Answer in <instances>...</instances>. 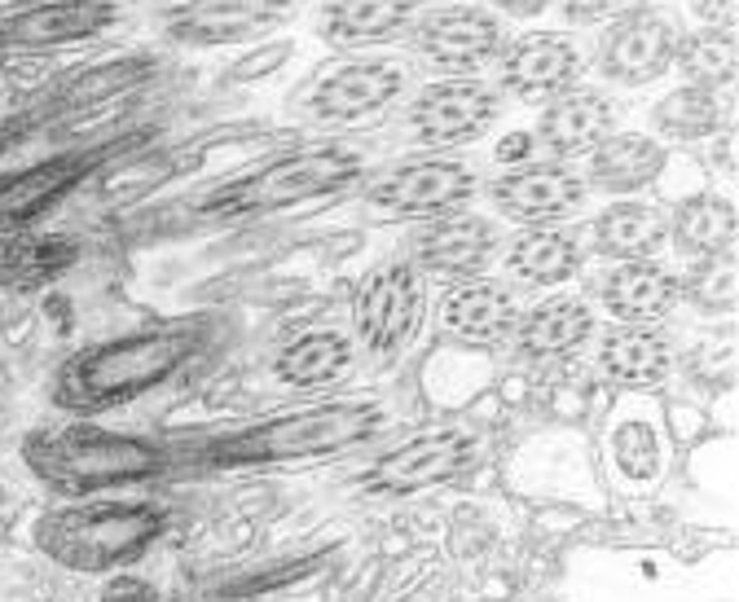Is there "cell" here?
Returning <instances> with one entry per match:
<instances>
[{
  "label": "cell",
  "instance_id": "cell-1",
  "mask_svg": "<svg viewBox=\"0 0 739 602\" xmlns=\"http://www.w3.org/2000/svg\"><path fill=\"white\" fill-rule=\"evenodd\" d=\"M387 422H392V409L379 396H327L299 409L269 414V418L172 440V457H176V475L322 462V457H340V453H353L379 440Z\"/></svg>",
  "mask_w": 739,
  "mask_h": 602
},
{
  "label": "cell",
  "instance_id": "cell-2",
  "mask_svg": "<svg viewBox=\"0 0 739 602\" xmlns=\"http://www.w3.org/2000/svg\"><path fill=\"white\" fill-rule=\"evenodd\" d=\"M217 334H221L217 312H189V317H168L146 330L88 343L58 366L49 396L71 418H97L124 409L146 392L163 388L168 379H176L185 366H194L217 343Z\"/></svg>",
  "mask_w": 739,
  "mask_h": 602
},
{
  "label": "cell",
  "instance_id": "cell-3",
  "mask_svg": "<svg viewBox=\"0 0 739 602\" xmlns=\"http://www.w3.org/2000/svg\"><path fill=\"white\" fill-rule=\"evenodd\" d=\"M23 466L40 479L53 497H106L176 475L172 440H150L133 431L97 427L93 418H75L66 427H40L23 440Z\"/></svg>",
  "mask_w": 739,
  "mask_h": 602
},
{
  "label": "cell",
  "instance_id": "cell-4",
  "mask_svg": "<svg viewBox=\"0 0 739 602\" xmlns=\"http://www.w3.org/2000/svg\"><path fill=\"white\" fill-rule=\"evenodd\" d=\"M370 172V155L353 142H312L299 150H286L278 159H264L221 185L198 194L189 207L202 220H251V216H273L291 211L299 202L335 198L361 185Z\"/></svg>",
  "mask_w": 739,
  "mask_h": 602
},
{
  "label": "cell",
  "instance_id": "cell-5",
  "mask_svg": "<svg viewBox=\"0 0 739 602\" xmlns=\"http://www.w3.org/2000/svg\"><path fill=\"white\" fill-rule=\"evenodd\" d=\"M172 511L141 497H79L36 519V550L79 576H106L146 558L168 532Z\"/></svg>",
  "mask_w": 739,
  "mask_h": 602
},
{
  "label": "cell",
  "instance_id": "cell-6",
  "mask_svg": "<svg viewBox=\"0 0 739 602\" xmlns=\"http://www.w3.org/2000/svg\"><path fill=\"white\" fill-rule=\"evenodd\" d=\"M414 88V66L396 53H361L331 62L322 75H312L304 97L295 101L299 119L322 133H344L357 124L387 114Z\"/></svg>",
  "mask_w": 739,
  "mask_h": 602
},
{
  "label": "cell",
  "instance_id": "cell-7",
  "mask_svg": "<svg viewBox=\"0 0 739 602\" xmlns=\"http://www.w3.org/2000/svg\"><path fill=\"white\" fill-rule=\"evenodd\" d=\"M506 97L484 75H441L422 88H409L401 101L396 128L422 155H445L480 142L502 124Z\"/></svg>",
  "mask_w": 739,
  "mask_h": 602
},
{
  "label": "cell",
  "instance_id": "cell-8",
  "mask_svg": "<svg viewBox=\"0 0 739 602\" xmlns=\"http://www.w3.org/2000/svg\"><path fill=\"white\" fill-rule=\"evenodd\" d=\"M480 172L454 155H418L405 163L383 168L366 181L361 202L374 220L392 224H422L449 211H467L480 194Z\"/></svg>",
  "mask_w": 739,
  "mask_h": 602
},
{
  "label": "cell",
  "instance_id": "cell-9",
  "mask_svg": "<svg viewBox=\"0 0 739 602\" xmlns=\"http://www.w3.org/2000/svg\"><path fill=\"white\" fill-rule=\"evenodd\" d=\"M133 142L115 137V142H88V146H71V150H53L19 172L0 176V237L5 233H23L36 229L49 211H58L71 194H79L93 176H101L111 163L124 159Z\"/></svg>",
  "mask_w": 739,
  "mask_h": 602
},
{
  "label": "cell",
  "instance_id": "cell-10",
  "mask_svg": "<svg viewBox=\"0 0 739 602\" xmlns=\"http://www.w3.org/2000/svg\"><path fill=\"white\" fill-rule=\"evenodd\" d=\"M489 457V444L471 427H432L418 431L405 444L387 449L370 470L361 475V489L374 497H409V493H428L458 484L471 470H480Z\"/></svg>",
  "mask_w": 739,
  "mask_h": 602
},
{
  "label": "cell",
  "instance_id": "cell-11",
  "mask_svg": "<svg viewBox=\"0 0 739 602\" xmlns=\"http://www.w3.org/2000/svg\"><path fill=\"white\" fill-rule=\"evenodd\" d=\"M428 312V282L409 260H387L353 295V347L366 360L401 356Z\"/></svg>",
  "mask_w": 739,
  "mask_h": 602
},
{
  "label": "cell",
  "instance_id": "cell-12",
  "mask_svg": "<svg viewBox=\"0 0 739 602\" xmlns=\"http://www.w3.org/2000/svg\"><path fill=\"white\" fill-rule=\"evenodd\" d=\"M409 53L436 75H480L497 62L506 27L484 5H428L405 32Z\"/></svg>",
  "mask_w": 739,
  "mask_h": 602
},
{
  "label": "cell",
  "instance_id": "cell-13",
  "mask_svg": "<svg viewBox=\"0 0 739 602\" xmlns=\"http://www.w3.org/2000/svg\"><path fill=\"white\" fill-rule=\"evenodd\" d=\"M678 23L665 10L633 5L616 14L594 45V71L616 88H648L674 71L678 49Z\"/></svg>",
  "mask_w": 739,
  "mask_h": 602
},
{
  "label": "cell",
  "instance_id": "cell-14",
  "mask_svg": "<svg viewBox=\"0 0 739 602\" xmlns=\"http://www.w3.org/2000/svg\"><path fill=\"white\" fill-rule=\"evenodd\" d=\"M480 194L493 202V211L502 220H515L524 229H533V224L572 220L586 207L590 185L564 159H528L519 168H502L493 181L480 185Z\"/></svg>",
  "mask_w": 739,
  "mask_h": 602
},
{
  "label": "cell",
  "instance_id": "cell-15",
  "mask_svg": "<svg viewBox=\"0 0 739 602\" xmlns=\"http://www.w3.org/2000/svg\"><path fill=\"white\" fill-rule=\"evenodd\" d=\"M502 256V229L497 220L480 211H449L436 220H422L409 233V265L422 278H441V282H471L489 278V269Z\"/></svg>",
  "mask_w": 739,
  "mask_h": 602
},
{
  "label": "cell",
  "instance_id": "cell-16",
  "mask_svg": "<svg viewBox=\"0 0 739 602\" xmlns=\"http://www.w3.org/2000/svg\"><path fill=\"white\" fill-rule=\"evenodd\" d=\"M497 93L515 101H538L568 93L586 75V53L568 32H524L497 53Z\"/></svg>",
  "mask_w": 739,
  "mask_h": 602
},
{
  "label": "cell",
  "instance_id": "cell-17",
  "mask_svg": "<svg viewBox=\"0 0 739 602\" xmlns=\"http://www.w3.org/2000/svg\"><path fill=\"white\" fill-rule=\"evenodd\" d=\"M291 10L295 0H172L163 10V32L194 49L238 45L278 27Z\"/></svg>",
  "mask_w": 739,
  "mask_h": 602
},
{
  "label": "cell",
  "instance_id": "cell-18",
  "mask_svg": "<svg viewBox=\"0 0 739 602\" xmlns=\"http://www.w3.org/2000/svg\"><path fill=\"white\" fill-rule=\"evenodd\" d=\"M120 5L115 0H36V5H19L0 14V49H62L101 36L115 27Z\"/></svg>",
  "mask_w": 739,
  "mask_h": 602
},
{
  "label": "cell",
  "instance_id": "cell-19",
  "mask_svg": "<svg viewBox=\"0 0 739 602\" xmlns=\"http://www.w3.org/2000/svg\"><path fill=\"white\" fill-rule=\"evenodd\" d=\"M616 128H620V101L594 84H572L568 93L542 106L533 137H538V150L568 163V159H586Z\"/></svg>",
  "mask_w": 739,
  "mask_h": 602
},
{
  "label": "cell",
  "instance_id": "cell-20",
  "mask_svg": "<svg viewBox=\"0 0 739 602\" xmlns=\"http://www.w3.org/2000/svg\"><path fill=\"white\" fill-rule=\"evenodd\" d=\"M519 321V299L510 286L493 278H471V282H449L441 304H436V325L454 343L467 347H502L510 343Z\"/></svg>",
  "mask_w": 739,
  "mask_h": 602
},
{
  "label": "cell",
  "instance_id": "cell-21",
  "mask_svg": "<svg viewBox=\"0 0 739 602\" xmlns=\"http://www.w3.org/2000/svg\"><path fill=\"white\" fill-rule=\"evenodd\" d=\"M594 366L612 388L656 392L674 374V343L661 325H607L594 343Z\"/></svg>",
  "mask_w": 739,
  "mask_h": 602
},
{
  "label": "cell",
  "instance_id": "cell-22",
  "mask_svg": "<svg viewBox=\"0 0 739 602\" xmlns=\"http://www.w3.org/2000/svg\"><path fill=\"white\" fill-rule=\"evenodd\" d=\"M682 299V273L665 260H620L603 286L599 304L616 325H661Z\"/></svg>",
  "mask_w": 739,
  "mask_h": 602
},
{
  "label": "cell",
  "instance_id": "cell-23",
  "mask_svg": "<svg viewBox=\"0 0 739 602\" xmlns=\"http://www.w3.org/2000/svg\"><path fill=\"white\" fill-rule=\"evenodd\" d=\"M432 0H317L312 27L335 49H370L405 36Z\"/></svg>",
  "mask_w": 739,
  "mask_h": 602
},
{
  "label": "cell",
  "instance_id": "cell-24",
  "mask_svg": "<svg viewBox=\"0 0 739 602\" xmlns=\"http://www.w3.org/2000/svg\"><path fill=\"white\" fill-rule=\"evenodd\" d=\"M586 243L581 233L568 224H533L510 237V247H502V265L510 273V282L528 286V291H555L564 282H572L586 265Z\"/></svg>",
  "mask_w": 739,
  "mask_h": 602
},
{
  "label": "cell",
  "instance_id": "cell-25",
  "mask_svg": "<svg viewBox=\"0 0 739 602\" xmlns=\"http://www.w3.org/2000/svg\"><path fill=\"white\" fill-rule=\"evenodd\" d=\"M594 339V308L581 295H546L515 321V352L528 360H568Z\"/></svg>",
  "mask_w": 739,
  "mask_h": 602
},
{
  "label": "cell",
  "instance_id": "cell-26",
  "mask_svg": "<svg viewBox=\"0 0 739 602\" xmlns=\"http://www.w3.org/2000/svg\"><path fill=\"white\" fill-rule=\"evenodd\" d=\"M84 247L75 233H49V229H23L0 237V291H45L62 282L79 265Z\"/></svg>",
  "mask_w": 739,
  "mask_h": 602
},
{
  "label": "cell",
  "instance_id": "cell-27",
  "mask_svg": "<svg viewBox=\"0 0 739 602\" xmlns=\"http://www.w3.org/2000/svg\"><path fill=\"white\" fill-rule=\"evenodd\" d=\"M353 360H357V347H353L348 330L317 325V330H304L278 347L269 374L291 392H322L353 370Z\"/></svg>",
  "mask_w": 739,
  "mask_h": 602
},
{
  "label": "cell",
  "instance_id": "cell-28",
  "mask_svg": "<svg viewBox=\"0 0 739 602\" xmlns=\"http://www.w3.org/2000/svg\"><path fill=\"white\" fill-rule=\"evenodd\" d=\"M586 237H590V251L612 260V265L652 260L669 243V216L661 207H652V202L616 198L586 224Z\"/></svg>",
  "mask_w": 739,
  "mask_h": 602
},
{
  "label": "cell",
  "instance_id": "cell-29",
  "mask_svg": "<svg viewBox=\"0 0 739 602\" xmlns=\"http://www.w3.org/2000/svg\"><path fill=\"white\" fill-rule=\"evenodd\" d=\"M661 172H665V146L652 133H612L586 155L581 181L590 185V194L599 189L612 198H629L648 189Z\"/></svg>",
  "mask_w": 739,
  "mask_h": 602
},
{
  "label": "cell",
  "instance_id": "cell-30",
  "mask_svg": "<svg viewBox=\"0 0 739 602\" xmlns=\"http://www.w3.org/2000/svg\"><path fill=\"white\" fill-rule=\"evenodd\" d=\"M735 229H739V216H735V202H730V198H722V194H695V198H687V202L674 211V220H669V243L678 247L682 260L709 265V260L735 251Z\"/></svg>",
  "mask_w": 739,
  "mask_h": 602
},
{
  "label": "cell",
  "instance_id": "cell-31",
  "mask_svg": "<svg viewBox=\"0 0 739 602\" xmlns=\"http://www.w3.org/2000/svg\"><path fill=\"white\" fill-rule=\"evenodd\" d=\"M674 71L682 75V84L704 88V93L735 88V75H739V36H735V27H695V32L678 36Z\"/></svg>",
  "mask_w": 739,
  "mask_h": 602
},
{
  "label": "cell",
  "instance_id": "cell-32",
  "mask_svg": "<svg viewBox=\"0 0 739 602\" xmlns=\"http://www.w3.org/2000/svg\"><path fill=\"white\" fill-rule=\"evenodd\" d=\"M722 128H726V119H722L717 93H704V88H691V84L669 88L652 106V133H656V142L695 146V142L717 137Z\"/></svg>",
  "mask_w": 739,
  "mask_h": 602
},
{
  "label": "cell",
  "instance_id": "cell-33",
  "mask_svg": "<svg viewBox=\"0 0 739 602\" xmlns=\"http://www.w3.org/2000/svg\"><path fill=\"white\" fill-rule=\"evenodd\" d=\"M612 462L629 484H656L665 470V435L648 418H629L612 431Z\"/></svg>",
  "mask_w": 739,
  "mask_h": 602
},
{
  "label": "cell",
  "instance_id": "cell-34",
  "mask_svg": "<svg viewBox=\"0 0 739 602\" xmlns=\"http://www.w3.org/2000/svg\"><path fill=\"white\" fill-rule=\"evenodd\" d=\"M555 10L568 27H594V23H612L616 14L633 10L629 0H555Z\"/></svg>",
  "mask_w": 739,
  "mask_h": 602
},
{
  "label": "cell",
  "instance_id": "cell-35",
  "mask_svg": "<svg viewBox=\"0 0 739 602\" xmlns=\"http://www.w3.org/2000/svg\"><path fill=\"white\" fill-rule=\"evenodd\" d=\"M700 27H735L739 19V0H687Z\"/></svg>",
  "mask_w": 739,
  "mask_h": 602
},
{
  "label": "cell",
  "instance_id": "cell-36",
  "mask_svg": "<svg viewBox=\"0 0 739 602\" xmlns=\"http://www.w3.org/2000/svg\"><path fill=\"white\" fill-rule=\"evenodd\" d=\"M533 155H538V137H533V133H510V137L497 142V163H502V168H519V163H528Z\"/></svg>",
  "mask_w": 739,
  "mask_h": 602
},
{
  "label": "cell",
  "instance_id": "cell-37",
  "mask_svg": "<svg viewBox=\"0 0 739 602\" xmlns=\"http://www.w3.org/2000/svg\"><path fill=\"white\" fill-rule=\"evenodd\" d=\"M551 5H555V0H493V14H497V19H519V23H528V19H542Z\"/></svg>",
  "mask_w": 739,
  "mask_h": 602
},
{
  "label": "cell",
  "instance_id": "cell-38",
  "mask_svg": "<svg viewBox=\"0 0 739 602\" xmlns=\"http://www.w3.org/2000/svg\"><path fill=\"white\" fill-rule=\"evenodd\" d=\"M150 585L146 580H133V576H120L111 589H106V602H150Z\"/></svg>",
  "mask_w": 739,
  "mask_h": 602
}]
</instances>
